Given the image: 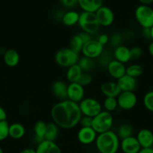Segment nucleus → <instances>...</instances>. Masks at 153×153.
Instances as JSON below:
<instances>
[{
    "label": "nucleus",
    "mask_w": 153,
    "mask_h": 153,
    "mask_svg": "<svg viewBox=\"0 0 153 153\" xmlns=\"http://www.w3.org/2000/svg\"><path fill=\"white\" fill-rule=\"evenodd\" d=\"M50 115L52 122L64 129L74 128L82 117L79 104L69 100L56 103L51 108Z\"/></svg>",
    "instance_id": "f257e3e1"
},
{
    "label": "nucleus",
    "mask_w": 153,
    "mask_h": 153,
    "mask_svg": "<svg viewBox=\"0 0 153 153\" xmlns=\"http://www.w3.org/2000/svg\"><path fill=\"white\" fill-rule=\"evenodd\" d=\"M119 140L116 133L110 130L98 134L94 143L99 153H116L120 148Z\"/></svg>",
    "instance_id": "f03ea898"
},
{
    "label": "nucleus",
    "mask_w": 153,
    "mask_h": 153,
    "mask_svg": "<svg viewBox=\"0 0 153 153\" xmlns=\"http://www.w3.org/2000/svg\"><path fill=\"white\" fill-rule=\"evenodd\" d=\"M78 25L83 32L92 35L95 34L100 28L95 13L93 12L82 11L80 13Z\"/></svg>",
    "instance_id": "7ed1b4c3"
},
{
    "label": "nucleus",
    "mask_w": 153,
    "mask_h": 153,
    "mask_svg": "<svg viewBox=\"0 0 153 153\" xmlns=\"http://www.w3.org/2000/svg\"><path fill=\"white\" fill-rule=\"evenodd\" d=\"M113 125V116L112 113L102 111L93 117L92 128L98 134L110 131Z\"/></svg>",
    "instance_id": "20e7f679"
},
{
    "label": "nucleus",
    "mask_w": 153,
    "mask_h": 153,
    "mask_svg": "<svg viewBox=\"0 0 153 153\" xmlns=\"http://www.w3.org/2000/svg\"><path fill=\"white\" fill-rule=\"evenodd\" d=\"M79 58V54L74 52L69 47L60 49L55 55V61L57 65L64 68H68L76 64Z\"/></svg>",
    "instance_id": "39448f33"
},
{
    "label": "nucleus",
    "mask_w": 153,
    "mask_h": 153,
    "mask_svg": "<svg viewBox=\"0 0 153 153\" xmlns=\"http://www.w3.org/2000/svg\"><path fill=\"white\" fill-rule=\"evenodd\" d=\"M82 116L93 118L102 111V105L98 100L94 98H84L78 103Z\"/></svg>",
    "instance_id": "423d86ee"
},
{
    "label": "nucleus",
    "mask_w": 153,
    "mask_h": 153,
    "mask_svg": "<svg viewBox=\"0 0 153 153\" xmlns=\"http://www.w3.org/2000/svg\"><path fill=\"white\" fill-rule=\"evenodd\" d=\"M135 18L142 28L153 26V9L148 5L140 4L135 10Z\"/></svg>",
    "instance_id": "0eeeda50"
},
{
    "label": "nucleus",
    "mask_w": 153,
    "mask_h": 153,
    "mask_svg": "<svg viewBox=\"0 0 153 153\" xmlns=\"http://www.w3.org/2000/svg\"><path fill=\"white\" fill-rule=\"evenodd\" d=\"M116 99L118 107L124 111L131 110L136 106L137 102V97L134 92L132 91L121 92Z\"/></svg>",
    "instance_id": "6e6552de"
},
{
    "label": "nucleus",
    "mask_w": 153,
    "mask_h": 153,
    "mask_svg": "<svg viewBox=\"0 0 153 153\" xmlns=\"http://www.w3.org/2000/svg\"><path fill=\"white\" fill-rule=\"evenodd\" d=\"M104 50V46H102L97 40L92 39L84 44L81 52L83 56L94 60L98 58Z\"/></svg>",
    "instance_id": "1a4fd4ad"
},
{
    "label": "nucleus",
    "mask_w": 153,
    "mask_h": 153,
    "mask_svg": "<svg viewBox=\"0 0 153 153\" xmlns=\"http://www.w3.org/2000/svg\"><path fill=\"white\" fill-rule=\"evenodd\" d=\"M94 13L100 26L107 27L113 23L115 19L114 13L107 6L102 5L94 12Z\"/></svg>",
    "instance_id": "9d476101"
},
{
    "label": "nucleus",
    "mask_w": 153,
    "mask_h": 153,
    "mask_svg": "<svg viewBox=\"0 0 153 153\" xmlns=\"http://www.w3.org/2000/svg\"><path fill=\"white\" fill-rule=\"evenodd\" d=\"M90 40H92V37L90 34L83 32V31L80 32L72 36L70 40V43H69V48L72 49L74 52L79 54L82 52L84 44L89 41Z\"/></svg>",
    "instance_id": "9b49d317"
},
{
    "label": "nucleus",
    "mask_w": 153,
    "mask_h": 153,
    "mask_svg": "<svg viewBox=\"0 0 153 153\" xmlns=\"http://www.w3.org/2000/svg\"><path fill=\"white\" fill-rule=\"evenodd\" d=\"M85 90L84 87L77 82L70 83L68 85V100L74 102L80 103L84 99Z\"/></svg>",
    "instance_id": "f8f14e48"
},
{
    "label": "nucleus",
    "mask_w": 153,
    "mask_h": 153,
    "mask_svg": "<svg viewBox=\"0 0 153 153\" xmlns=\"http://www.w3.org/2000/svg\"><path fill=\"white\" fill-rule=\"evenodd\" d=\"M98 134L92 127H81L77 132V140L83 145H89L94 143Z\"/></svg>",
    "instance_id": "ddd939ff"
},
{
    "label": "nucleus",
    "mask_w": 153,
    "mask_h": 153,
    "mask_svg": "<svg viewBox=\"0 0 153 153\" xmlns=\"http://www.w3.org/2000/svg\"><path fill=\"white\" fill-rule=\"evenodd\" d=\"M120 149L124 153H138L142 148L136 137L130 136L121 140Z\"/></svg>",
    "instance_id": "4468645a"
},
{
    "label": "nucleus",
    "mask_w": 153,
    "mask_h": 153,
    "mask_svg": "<svg viewBox=\"0 0 153 153\" xmlns=\"http://www.w3.org/2000/svg\"><path fill=\"white\" fill-rule=\"evenodd\" d=\"M106 70L111 77L117 80L126 74L125 65L115 59L109 63L106 67Z\"/></svg>",
    "instance_id": "2eb2a0df"
},
{
    "label": "nucleus",
    "mask_w": 153,
    "mask_h": 153,
    "mask_svg": "<svg viewBox=\"0 0 153 153\" xmlns=\"http://www.w3.org/2000/svg\"><path fill=\"white\" fill-rule=\"evenodd\" d=\"M100 88L102 94L105 97L117 98L118 96L120 94V93L122 92L117 82H112V81L105 82L102 83Z\"/></svg>",
    "instance_id": "dca6fc26"
},
{
    "label": "nucleus",
    "mask_w": 153,
    "mask_h": 153,
    "mask_svg": "<svg viewBox=\"0 0 153 153\" xmlns=\"http://www.w3.org/2000/svg\"><path fill=\"white\" fill-rule=\"evenodd\" d=\"M136 139L141 148H150L153 146V133L148 128H142L138 131Z\"/></svg>",
    "instance_id": "f3484780"
},
{
    "label": "nucleus",
    "mask_w": 153,
    "mask_h": 153,
    "mask_svg": "<svg viewBox=\"0 0 153 153\" xmlns=\"http://www.w3.org/2000/svg\"><path fill=\"white\" fill-rule=\"evenodd\" d=\"M52 92L61 101L68 100V85L63 81L57 80L52 83Z\"/></svg>",
    "instance_id": "a211bd4d"
},
{
    "label": "nucleus",
    "mask_w": 153,
    "mask_h": 153,
    "mask_svg": "<svg viewBox=\"0 0 153 153\" xmlns=\"http://www.w3.org/2000/svg\"><path fill=\"white\" fill-rule=\"evenodd\" d=\"M116 82L122 92H124V91L134 92V91L136 89V85H137L136 79L131 77V76H128L127 74L118 79Z\"/></svg>",
    "instance_id": "6ab92c4d"
},
{
    "label": "nucleus",
    "mask_w": 153,
    "mask_h": 153,
    "mask_svg": "<svg viewBox=\"0 0 153 153\" xmlns=\"http://www.w3.org/2000/svg\"><path fill=\"white\" fill-rule=\"evenodd\" d=\"M36 153H62L59 146L54 141L44 140L38 144Z\"/></svg>",
    "instance_id": "aec40b11"
},
{
    "label": "nucleus",
    "mask_w": 153,
    "mask_h": 153,
    "mask_svg": "<svg viewBox=\"0 0 153 153\" xmlns=\"http://www.w3.org/2000/svg\"><path fill=\"white\" fill-rule=\"evenodd\" d=\"M112 55H113V59L124 64L129 62L131 60L130 49L123 45L115 48L113 52H112Z\"/></svg>",
    "instance_id": "412c9836"
},
{
    "label": "nucleus",
    "mask_w": 153,
    "mask_h": 153,
    "mask_svg": "<svg viewBox=\"0 0 153 153\" xmlns=\"http://www.w3.org/2000/svg\"><path fill=\"white\" fill-rule=\"evenodd\" d=\"M20 59V57L19 53L13 49H8L4 52V55H3L4 64L9 67H14L18 65Z\"/></svg>",
    "instance_id": "4be33fe9"
},
{
    "label": "nucleus",
    "mask_w": 153,
    "mask_h": 153,
    "mask_svg": "<svg viewBox=\"0 0 153 153\" xmlns=\"http://www.w3.org/2000/svg\"><path fill=\"white\" fill-rule=\"evenodd\" d=\"M103 0H78V4L83 11L94 12L103 5Z\"/></svg>",
    "instance_id": "5701e85b"
},
{
    "label": "nucleus",
    "mask_w": 153,
    "mask_h": 153,
    "mask_svg": "<svg viewBox=\"0 0 153 153\" xmlns=\"http://www.w3.org/2000/svg\"><path fill=\"white\" fill-rule=\"evenodd\" d=\"M26 133V128L22 123H14L9 126V137L14 140L21 139Z\"/></svg>",
    "instance_id": "b1692460"
},
{
    "label": "nucleus",
    "mask_w": 153,
    "mask_h": 153,
    "mask_svg": "<svg viewBox=\"0 0 153 153\" xmlns=\"http://www.w3.org/2000/svg\"><path fill=\"white\" fill-rule=\"evenodd\" d=\"M80 13L75 10H69L65 12L62 16V21L66 26H73L78 23Z\"/></svg>",
    "instance_id": "393cba45"
},
{
    "label": "nucleus",
    "mask_w": 153,
    "mask_h": 153,
    "mask_svg": "<svg viewBox=\"0 0 153 153\" xmlns=\"http://www.w3.org/2000/svg\"><path fill=\"white\" fill-rule=\"evenodd\" d=\"M59 127L54 123L53 122L49 123L46 124V130L45 133L44 140H50V141H54L56 140L59 133Z\"/></svg>",
    "instance_id": "a878e982"
},
{
    "label": "nucleus",
    "mask_w": 153,
    "mask_h": 153,
    "mask_svg": "<svg viewBox=\"0 0 153 153\" xmlns=\"http://www.w3.org/2000/svg\"><path fill=\"white\" fill-rule=\"evenodd\" d=\"M82 71L79 67L77 64H74V65L71 66V67H68L66 72V78L67 80L70 83H73V82H77L78 79H79L80 76L82 74Z\"/></svg>",
    "instance_id": "bb28decb"
},
{
    "label": "nucleus",
    "mask_w": 153,
    "mask_h": 153,
    "mask_svg": "<svg viewBox=\"0 0 153 153\" xmlns=\"http://www.w3.org/2000/svg\"><path fill=\"white\" fill-rule=\"evenodd\" d=\"M46 130V123L42 120H39L35 123L34 126V132L35 139L38 143H40L44 140L45 133Z\"/></svg>",
    "instance_id": "cd10ccee"
},
{
    "label": "nucleus",
    "mask_w": 153,
    "mask_h": 153,
    "mask_svg": "<svg viewBox=\"0 0 153 153\" xmlns=\"http://www.w3.org/2000/svg\"><path fill=\"white\" fill-rule=\"evenodd\" d=\"M116 133L118 135V138L122 140V139L126 138V137L133 136L134 128L130 123H124L121 124L118 126V129H117V132Z\"/></svg>",
    "instance_id": "c85d7f7f"
},
{
    "label": "nucleus",
    "mask_w": 153,
    "mask_h": 153,
    "mask_svg": "<svg viewBox=\"0 0 153 153\" xmlns=\"http://www.w3.org/2000/svg\"><path fill=\"white\" fill-rule=\"evenodd\" d=\"M77 64L84 73H89L94 67V60L85 56H82L79 58Z\"/></svg>",
    "instance_id": "c756f323"
},
{
    "label": "nucleus",
    "mask_w": 153,
    "mask_h": 153,
    "mask_svg": "<svg viewBox=\"0 0 153 153\" xmlns=\"http://www.w3.org/2000/svg\"><path fill=\"white\" fill-rule=\"evenodd\" d=\"M142 73H143V68L140 64H134L126 67V74L134 79L141 76Z\"/></svg>",
    "instance_id": "7c9ffc66"
},
{
    "label": "nucleus",
    "mask_w": 153,
    "mask_h": 153,
    "mask_svg": "<svg viewBox=\"0 0 153 153\" xmlns=\"http://www.w3.org/2000/svg\"><path fill=\"white\" fill-rule=\"evenodd\" d=\"M103 107L104 111L112 113L118 108V102L117 99L114 97H106L104 100Z\"/></svg>",
    "instance_id": "2f4dec72"
},
{
    "label": "nucleus",
    "mask_w": 153,
    "mask_h": 153,
    "mask_svg": "<svg viewBox=\"0 0 153 153\" xmlns=\"http://www.w3.org/2000/svg\"><path fill=\"white\" fill-rule=\"evenodd\" d=\"M97 59L100 66H101L103 67H106V68L109 63L112 60H113V55H112V52H110L109 50H104L101 55Z\"/></svg>",
    "instance_id": "473e14b6"
},
{
    "label": "nucleus",
    "mask_w": 153,
    "mask_h": 153,
    "mask_svg": "<svg viewBox=\"0 0 153 153\" xmlns=\"http://www.w3.org/2000/svg\"><path fill=\"white\" fill-rule=\"evenodd\" d=\"M142 102L147 110L153 112V91H148L144 95Z\"/></svg>",
    "instance_id": "72a5a7b5"
},
{
    "label": "nucleus",
    "mask_w": 153,
    "mask_h": 153,
    "mask_svg": "<svg viewBox=\"0 0 153 153\" xmlns=\"http://www.w3.org/2000/svg\"><path fill=\"white\" fill-rule=\"evenodd\" d=\"M9 123L7 120L0 121V141L9 137Z\"/></svg>",
    "instance_id": "f704fd0d"
},
{
    "label": "nucleus",
    "mask_w": 153,
    "mask_h": 153,
    "mask_svg": "<svg viewBox=\"0 0 153 153\" xmlns=\"http://www.w3.org/2000/svg\"><path fill=\"white\" fill-rule=\"evenodd\" d=\"M92 82V76L89 73H84L82 72V74L80 76L79 79L77 81V83L82 85V87L89 85Z\"/></svg>",
    "instance_id": "c9c22d12"
},
{
    "label": "nucleus",
    "mask_w": 153,
    "mask_h": 153,
    "mask_svg": "<svg viewBox=\"0 0 153 153\" xmlns=\"http://www.w3.org/2000/svg\"><path fill=\"white\" fill-rule=\"evenodd\" d=\"M123 37L122 35L119 33H114L112 34L110 37V41L109 43L112 46H113L114 49L118 46H121L122 43Z\"/></svg>",
    "instance_id": "e433bc0d"
},
{
    "label": "nucleus",
    "mask_w": 153,
    "mask_h": 153,
    "mask_svg": "<svg viewBox=\"0 0 153 153\" xmlns=\"http://www.w3.org/2000/svg\"><path fill=\"white\" fill-rule=\"evenodd\" d=\"M130 52L131 60L138 59L139 58H140L142 54V49L140 47H139V46H134L131 49H130Z\"/></svg>",
    "instance_id": "4c0bfd02"
},
{
    "label": "nucleus",
    "mask_w": 153,
    "mask_h": 153,
    "mask_svg": "<svg viewBox=\"0 0 153 153\" xmlns=\"http://www.w3.org/2000/svg\"><path fill=\"white\" fill-rule=\"evenodd\" d=\"M92 120L93 118L89 117L82 116L80 119V123L82 127H92Z\"/></svg>",
    "instance_id": "58836bf2"
},
{
    "label": "nucleus",
    "mask_w": 153,
    "mask_h": 153,
    "mask_svg": "<svg viewBox=\"0 0 153 153\" xmlns=\"http://www.w3.org/2000/svg\"><path fill=\"white\" fill-rule=\"evenodd\" d=\"M97 40L102 45V46H104V45L107 44V43H109L110 37L106 34H101L98 37Z\"/></svg>",
    "instance_id": "ea45409f"
},
{
    "label": "nucleus",
    "mask_w": 153,
    "mask_h": 153,
    "mask_svg": "<svg viewBox=\"0 0 153 153\" xmlns=\"http://www.w3.org/2000/svg\"><path fill=\"white\" fill-rule=\"evenodd\" d=\"M62 3L68 7H73L78 4V0H61Z\"/></svg>",
    "instance_id": "a19ab883"
},
{
    "label": "nucleus",
    "mask_w": 153,
    "mask_h": 153,
    "mask_svg": "<svg viewBox=\"0 0 153 153\" xmlns=\"http://www.w3.org/2000/svg\"><path fill=\"white\" fill-rule=\"evenodd\" d=\"M142 34L145 38L151 39V28H142Z\"/></svg>",
    "instance_id": "79ce46f5"
},
{
    "label": "nucleus",
    "mask_w": 153,
    "mask_h": 153,
    "mask_svg": "<svg viewBox=\"0 0 153 153\" xmlns=\"http://www.w3.org/2000/svg\"><path fill=\"white\" fill-rule=\"evenodd\" d=\"M7 119V113L2 106H0V121L6 120Z\"/></svg>",
    "instance_id": "37998d69"
},
{
    "label": "nucleus",
    "mask_w": 153,
    "mask_h": 153,
    "mask_svg": "<svg viewBox=\"0 0 153 153\" xmlns=\"http://www.w3.org/2000/svg\"><path fill=\"white\" fill-rule=\"evenodd\" d=\"M138 153H153V148H142Z\"/></svg>",
    "instance_id": "c03bdc74"
},
{
    "label": "nucleus",
    "mask_w": 153,
    "mask_h": 153,
    "mask_svg": "<svg viewBox=\"0 0 153 153\" xmlns=\"http://www.w3.org/2000/svg\"><path fill=\"white\" fill-rule=\"evenodd\" d=\"M19 153H36L35 149H32V148H26V149H22Z\"/></svg>",
    "instance_id": "a18cd8bd"
},
{
    "label": "nucleus",
    "mask_w": 153,
    "mask_h": 153,
    "mask_svg": "<svg viewBox=\"0 0 153 153\" xmlns=\"http://www.w3.org/2000/svg\"><path fill=\"white\" fill-rule=\"evenodd\" d=\"M138 1L142 3V4H146V5H148L153 3V0H138Z\"/></svg>",
    "instance_id": "49530a36"
},
{
    "label": "nucleus",
    "mask_w": 153,
    "mask_h": 153,
    "mask_svg": "<svg viewBox=\"0 0 153 153\" xmlns=\"http://www.w3.org/2000/svg\"><path fill=\"white\" fill-rule=\"evenodd\" d=\"M148 50L149 54L151 55V56L153 57V41H152L151 43H149V45H148Z\"/></svg>",
    "instance_id": "de8ad7c7"
},
{
    "label": "nucleus",
    "mask_w": 153,
    "mask_h": 153,
    "mask_svg": "<svg viewBox=\"0 0 153 153\" xmlns=\"http://www.w3.org/2000/svg\"><path fill=\"white\" fill-rule=\"evenodd\" d=\"M151 39L153 41V26L151 28Z\"/></svg>",
    "instance_id": "09e8293b"
},
{
    "label": "nucleus",
    "mask_w": 153,
    "mask_h": 153,
    "mask_svg": "<svg viewBox=\"0 0 153 153\" xmlns=\"http://www.w3.org/2000/svg\"><path fill=\"white\" fill-rule=\"evenodd\" d=\"M0 153H3V150L1 147H0Z\"/></svg>",
    "instance_id": "8fccbe9b"
},
{
    "label": "nucleus",
    "mask_w": 153,
    "mask_h": 153,
    "mask_svg": "<svg viewBox=\"0 0 153 153\" xmlns=\"http://www.w3.org/2000/svg\"><path fill=\"white\" fill-rule=\"evenodd\" d=\"M152 73H153V66H152Z\"/></svg>",
    "instance_id": "3c124183"
}]
</instances>
